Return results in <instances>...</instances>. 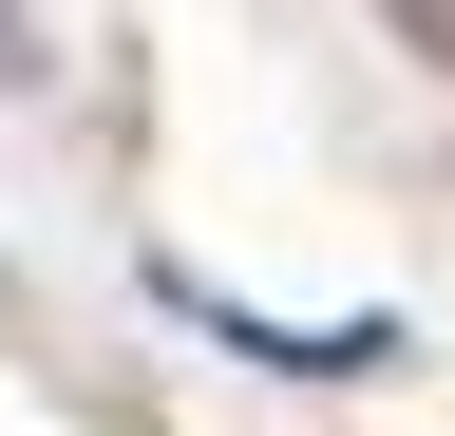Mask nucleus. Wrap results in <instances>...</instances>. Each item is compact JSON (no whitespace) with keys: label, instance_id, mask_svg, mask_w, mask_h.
Segmentation results:
<instances>
[{"label":"nucleus","instance_id":"1","mask_svg":"<svg viewBox=\"0 0 455 436\" xmlns=\"http://www.w3.org/2000/svg\"><path fill=\"white\" fill-rule=\"evenodd\" d=\"M228 342H266V361H304V379H361V361H398V322H266V304H228V285H190Z\"/></svg>","mask_w":455,"mask_h":436}]
</instances>
